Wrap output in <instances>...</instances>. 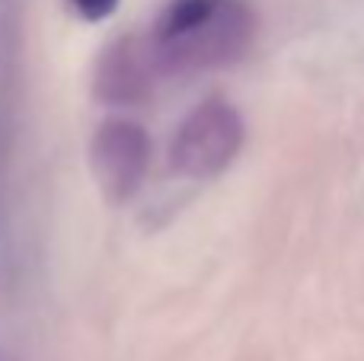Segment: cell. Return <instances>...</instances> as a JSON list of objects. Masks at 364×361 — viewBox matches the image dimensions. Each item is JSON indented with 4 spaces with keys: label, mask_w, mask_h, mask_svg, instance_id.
Returning a JSON list of instances; mask_svg holds the SVG:
<instances>
[{
    "label": "cell",
    "mask_w": 364,
    "mask_h": 361,
    "mask_svg": "<svg viewBox=\"0 0 364 361\" xmlns=\"http://www.w3.org/2000/svg\"><path fill=\"white\" fill-rule=\"evenodd\" d=\"M70 4L83 19H106L119 6V0H70Z\"/></svg>",
    "instance_id": "obj_5"
},
{
    "label": "cell",
    "mask_w": 364,
    "mask_h": 361,
    "mask_svg": "<svg viewBox=\"0 0 364 361\" xmlns=\"http://www.w3.org/2000/svg\"><path fill=\"white\" fill-rule=\"evenodd\" d=\"M246 128L224 99H208L186 115L170 147V163L186 179H214L237 160Z\"/></svg>",
    "instance_id": "obj_2"
},
{
    "label": "cell",
    "mask_w": 364,
    "mask_h": 361,
    "mask_svg": "<svg viewBox=\"0 0 364 361\" xmlns=\"http://www.w3.org/2000/svg\"><path fill=\"white\" fill-rule=\"evenodd\" d=\"M157 70L160 64L154 45H144L134 36L119 38L96 68V93L112 106H138L151 96Z\"/></svg>",
    "instance_id": "obj_4"
},
{
    "label": "cell",
    "mask_w": 364,
    "mask_h": 361,
    "mask_svg": "<svg viewBox=\"0 0 364 361\" xmlns=\"http://www.w3.org/2000/svg\"><path fill=\"white\" fill-rule=\"evenodd\" d=\"M256 19L240 0H173L154 36V55L164 70L224 68L246 55Z\"/></svg>",
    "instance_id": "obj_1"
},
{
    "label": "cell",
    "mask_w": 364,
    "mask_h": 361,
    "mask_svg": "<svg viewBox=\"0 0 364 361\" xmlns=\"http://www.w3.org/2000/svg\"><path fill=\"white\" fill-rule=\"evenodd\" d=\"M96 179L112 202H128L144 183L147 163H151V138L132 119H109L100 125L93 138Z\"/></svg>",
    "instance_id": "obj_3"
}]
</instances>
